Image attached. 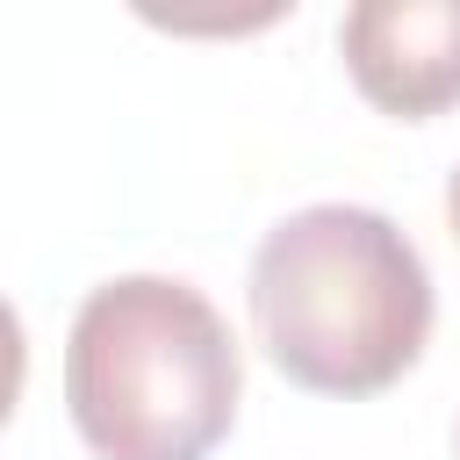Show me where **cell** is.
<instances>
[{"mask_svg":"<svg viewBox=\"0 0 460 460\" xmlns=\"http://www.w3.org/2000/svg\"><path fill=\"white\" fill-rule=\"evenodd\" d=\"M252 316L288 381L374 395L402 381L431 338V273L381 208L316 201L259 237Z\"/></svg>","mask_w":460,"mask_h":460,"instance_id":"6da1fadb","label":"cell"},{"mask_svg":"<svg viewBox=\"0 0 460 460\" xmlns=\"http://www.w3.org/2000/svg\"><path fill=\"white\" fill-rule=\"evenodd\" d=\"M237 338L172 273L101 280L65 338V402L101 460H201L237 417Z\"/></svg>","mask_w":460,"mask_h":460,"instance_id":"7a4b0ae2","label":"cell"},{"mask_svg":"<svg viewBox=\"0 0 460 460\" xmlns=\"http://www.w3.org/2000/svg\"><path fill=\"white\" fill-rule=\"evenodd\" d=\"M338 50L352 86L402 122L460 101V0H352Z\"/></svg>","mask_w":460,"mask_h":460,"instance_id":"3957f363","label":"cell"},{"mask_svg":"<svg viewBox=\"0 0 460 460\" xmlns=\"http://www.w3.org/2000/svg\"><path fill=\"white\" fill-rule=\"evenodd\" d=\"M22 374H29V338H22V316H14V302L0 295V424H7L14 395H22Z\"/></svg>","mask_w":460,"mask_h":460,"instance_id":"277c9868","label":"cell"},{"mask_svg":"<svg viewBox=\"0 0 460 460\" xmlns=\"http://www.w3.org/2000/svg\"><path fill=\"white\" fill-rule=\"evenodd\" d=\"M446 216H453V237H460V165H453V180H446Z\"/></svg>","mask_w":460,"mask_h":460,"instance_id":"5b68a950","label":"cell"}]
</instances>
